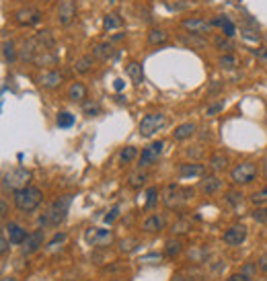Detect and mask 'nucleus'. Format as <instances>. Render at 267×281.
Here are the masks:
<instances>
[{"mask_svg": "<svg viewBox=\"0 0 267 281\" xmlns=\"http://www.w3.org/2000/svg\"><path fill=\"white\" fill-rule=\"evenodd\" d=\"M68 99L70 101H74V103H84L86 99H88V90H86V86L82 84V82H72L70 86H68Z\"/></svg>", "mask_w": 267, "mask_h": 281, "instance_id": "dca6fc26", "label": "nucleus"}, {"mask_svg": "<svg viewBox=\"0 0 267 281\" xmlns=\"http://www.w3.org/2000/svg\"><path fill=\"white\" fill-rule=\"evenodd\" d=\"M56 15H58V23L68 27L76 19V3L74 0H60V3H58Z\"/></svg>", "mask_w": 267, "mask_h": 281, "instance_id": "f8f14e48", "label": "nucleus"}, {"mask_svg": "<svg viewBox=\"0 0 267 281\" xmlns=\"http://www.w3.org/2000/svg\"><path fill=\"white\" fill-rule=\"evenodd\" d=\"M189 197H193V189H181L179 185H169L163 193V203L167 209L181 207Z\"/></svg>", "mask_w": 267, "mask_h": 281, "instance_id": "7ed1b4c3", "label": "nucleus"}, {"mask_svg": "<svg viewBox=\"0 0 267 281\" xmlns=\"http://www.w3.org/2000/svg\"><path fill=\"white\" fill-rule=\"evenodd\" d=\"M82 111H84L88 117H95V115H99L101 107H99V103H93V101H84V103H82Z\"/></svg>", "mask_w": 267, "mask_h": 281, "instance_id": "c9c22d12", "label": "nucleus"}, {"mask_svg": "<svg viewBox=\"0 0 267 281\" xmlns=\"http://www.w3.org/2000/svg\"><path fill=\"white\" fill-rule=\"evenodd\" d=\"M224 109V103H216V105H210V107H207V115H210V117H214V115H218L220 111Z\"/></svg>", "mask_w": 267, "mask_h": 281, "instance_id": "79ce46f5", "label": "nucleus"}, {"mask_svg": "<svg viewBox=\"0 0 267 281\" xmlns=\"http://www.w3.org/2000/svg\"><path fill=\"white\" fill-rule=\"evenodd\" d=\"M169 41V33H167V31L165 29H150V31H148V43H150V45H165Z\"/></svg>", "mask_w": 267, "mask_h": 281, "instance_id": "5701e85b", "label": "nucleus"}, {"mask_svg": "<svg viewBox=\"0 0 267 281\" xmlns=\"http://www.w3.org/2000/svg\"><path fill=\"white\" fill-rule=\"evenodd\" d=\"M115 90H124V80H115Z\"/></svg>", "mask_w": 267, "mask_h": 281, "instance_id": "603ef678", "label": "nucleus"}, {"mask_svg": "<svg viewBox=\"0 0 267 281\" xmlns=\"http://www.w3.org/2000/svg\"><path fill=\"white\" fill-rule=\"evenodd\" d=\"M203 173V164L199 162H191V164H181L179 166V175L183 179H189V177H199Z\"/></svg>", "mask_w": 267, "mask_h": 281, "instance_id": "b1692460", "label": "nucleus"}, {"mask_svg": "<svg viewBox=\"0 0 267 281\" xmlns=\"http://www.w3.org/2000/svg\"><path fill=\"white\" fill-rule=\"evenodd\" d=\"M13 201H15V207L23 213H31L35 211L39 205H41V199H43V193L41 189H37V187H31V185H27L23 187V189L19 191H13Z\"/></svg>", "mask_w": 267, "mask_h": 281, "instance_id": "f03ea898", "label": "nucleus"}, {"mask_svg": "<svg viewBox=\"0 0 267 281\" xmlns=\"http://www.w3.org/2000/svg\"><path fill=\"white\" fill-rule=\"evenodd\" d=\"M66 238H68V236H66V232H56V236H54V238L47 242V246H49V248H56L58 244H62Z\"/></svg>", "mask_w": 267, "mask_h": 281, "instance_id": "4c0bfd02", "label": "nucleus"}, {"mask_svg": "<svg viewBox=\"0 0 267 281\" xmlns=\"http://www.w3.org/2000/svg\"><path fill=\"white\" fill-rule=\"evenodd\" d=\"M241 273H245L247 277H251V279H253V277H255V273H257V267H255L253 263H247V265L243 267V271H241Z\"/></svg>", "mask_w": 267, "mask_h": 281, "instance_id": "37998d69", "label": "nucleus"}, {"mask_svg": "<svg viewBox=\"0 0 267 281\" xmlns=\"http://www.w3.org/2000/svg\"><path fill=\"white\" fill-rule=\"evenodd\" d=\"M167 126V115L165 113H148L146 117H142L138 132L142 138H152L158 130H163Z\"/></svg>", "mask_w": 267, "mask_h": 281, "instance_id": "20e7f679", "label": "nucleus"}, {"mask_svg": "<svg viewBox=\"0 0 267 281\" xmlns=\"http://www.w3.org/2000/svg\"><path fill=\"white\" fill-rule=\"evenodd\" d=\"M95 55H82V58H78L76 62H74V72L76 74H88L93 70V66H95Z\"/></svg>", "mask_w": 267, "mask_h": 281, "instance_id": "6ab92c4d", "label": "nucleus"}, {"mask_svg": "<svg viewBox=\"0 0 267 281\" xmlns=\"http://www.w3.org/2000/svg\"><path fill=\"white\" fill-rule=\"evenodd\" d=\"M113 281H120V279H113Z\"/></svg>", "mask_w": 267, "mask_h": 281, "instance_id": "6e6d98bb", "label": "nucleus"}, {"mask_svg": "<svg viewBox=\"0 0 267 281\" xmlns=\"http://www.w3.org/2000/svg\"><path fill=\"white\" fill-rule=\"evenodd\" d=\"M253 203H257V205H261V203H267V189H261V191H257L253 197Z\"/></svg>", "mask_w": 267, "mask_h": 281, "instance_id": "58836bf2", "label": "nucleus"}, {"mask_svg": "<svg viewBox=\"0 0 267 281\" xmlns=\"http://www.w3.org/2000/svg\"><path fill=\"white\" fill-rule=\"evenodd\" d=\"M255 177H257V164L253 162H241L230 173V179L234 185H249L255 181Z\"/></svg>", "mask_w": 267, "mask_h": 281, "instance_id": "423d86ee", "label": "nucleus"}, {"mask_svg": "<svg viewBox=\"0 0 267 281\" xmlns=\"http://www.w3.org/2000/svg\"><path fill=\"white\" fill-rule=\"evenodd\" d=\"M222 35H226V37H234L236 35V27H234V23L230 21V19H226V17H222Z\"/></svg>", "mask_w": 267, "mask_h": 281, "instance_id": "473e14b6", "label": "nucleus"}, {"mask_svg": "<svg viewBox=\"0 0 267 281\" xmlns=\"http://www.w3.org/2000/svg\"><path fill=\"white\" fill-rule=\"evenodd\" d=\"M183 251V244L179 242V240H169L167 242V248H165V253H167V257H177V255H179Z\"/></svg>", "mask_w": 267, "mask_h": 281, "instance_id": "7c9ffc66", "label": "nucleus"}, {"mask_svg": "<svg viewBox=\"0 0 267 281\" xmlns=\"http://www.w3.org/2000/svg\"><path fill=\"white\" fill-rule=\"evenodd\" d=\"M5 232H7V236H9V240H11V244H15V246H23V242L27 240V230L25 228H21L19 224H15V222H9V224H5Z\"/></svg>", "mask_w": 267, "mask_h": 281, "instance_id": "2eb2a0df", "label": "nucleus"}, {"mask_svg": "<svg viewBox=\"0 0 267 281\" xmlns=\"http://www.w3.org/2000/svg\"><path fill=\"white\" fill-rule=\"evenodd\" d=\"M163 150H165V142H152L150 146H146L144 150H142V154H140V158H138V166L142 168V166H152L158 158H161V154H163Z\"/></svg>", "mask_w": 267, "mask_h": 281, "instance_id": "0eeeda50", "label": "nucleus"}, {"mask_svg": "<svg viewBox=\"0 0 267 281\" xmlns=\"http://www.w3.org/2000/svg\"><path fill=\"white\" fill-rule=\"evenodd\" d=\"M29 181H31V173H29L27 168H13L5 175L3 185H5V189L19 191V189H23V187L29 185Z\"/></svg>", "mask_w": 267, "mask_h": 281, "instance_id": "39448f33", "label": "nucleus"}, {"mask_svg": "<svg viewBox=\"0 0 267 281\" xmlns=\"http://www.w3.org/2000/svg\"><path fill=\"white\" fill-rule=\"evenodd\" d=\"M7 251H9V236L7 232H3V236H0V253L7 255Z\"/></svg>", "mask_w": 267, "mask_h": 281, "instance_id": "a19ab883", "label": "nucleus"}, {"mask_svg": "<svg viewBox=\"0 0 267 281\" xmlns=\"http://www.w3.org/2000/svg\"><path fill=\"white\" fill-rule=\"evenodd\" d=\"M259 269H261L263 273H267V255H263V257L259 259Z\"/></svg>", "mask_w": 267, "mask_h": 281, "instance_id": "de8ad7c7", "label": "nucleus"}, {"mask_svg": "<svg viewBox=\"0 0 267 281\" xmlns=\"http://www.w3.org/2000/svg\"><path fill=\"white\" fill-rule=\"evenodd\" d=\"M41 21V13L33 7H23L15 13V23L21 25V27H33Z\"/></svg>", "mask_w": 267, "mask_h": 281, "instance_id": "9b49d317", "label": "nucleus"}, {"mask_svg": "<svg viewBox=\"0 0 267 281\" xmlns=\"http://www.w3.org/2000/svg\"><path fill=\"white\" fill-rule=\"evenodd\" d=\"M239 199H243V195H239V193H228V201L230 203L236 205V201H239Z\"/></svg>", "mask_w": 267, "mask_h": 281, "instance_id": "09e8293b", "label": "nucleus"}, {"mask_svg": "<svg viewBox=\"0 0 267 281\" xmlns=\"http://www.w3.org/2000/svg\"><path fill=\"white\" fill-rule=\"evenodd\" d=\"M72 197L74 195H62V197H58L43 211V215L39 217V226L41 228H58V226H60L66 220V215H68V209L72 205Z\"/></svg>", "mask_w": 267, "mask_h": 281, "instance_id": "f257e3e1", "label": "nucleus"}, {"mask_svg": "<svg viewBox=\"0 0 267 281\" xmlns=\"http://www.w3.org/2000/svg\"><path fill=\"white\" fill-rule=\"evenodd\" d=\"M247 240V226L243 224H234L224 232V242L230 246H239Z\"/></svg>", "mask_w": 267, "mask_h": 281, "instance_id": "ddd939ff", "label": "nucleus"}, {"mask_svg": "<svg viewBox=\"0 0 267 281\" xmlns=\"http://www.w3.org/2000/svg\"><path fill=\"white\" fill-rule=\"evenodd\" d=\"M255 53H257V58L263 62V64H267V47H259Z\"/></svg>", "mask_w": 267, "mask_h": 281, "instance_id": "49530a36", "label": "nucleus"}, {"mask_svg": "<svg viewBox=\"0 0 267 281\" xmlns=\"http://www.w3.org/2000/svg\"><path fill=\"white\" fill-rule=\"evenodd\" d=\"M265 211H267V207H265Z\"/></svg>", "mask_w": 267, "mask_h": 281, "instance_id": "4d7b16f0", "label": "nucleus"}, {"mask_svg": "<svg viewBox=\"0 0 267 281\" xmlns=\"http://www.w3.org/2000/svg\"><path fill=\"white\" fill-rule=\"evenodd\" d=\"M226 164H228V160H226L224 154H214L212 158H210V166H212L214 171H224Z\"/></svg>", "mask_w": 267, "mask_h": 281, "instance_id": "2f4dec72", "label": "nucleus"}, {"mask_svg": "<svg viewBox=\"0 0 267 281\" xmlns=\"http://www.w3.org/2000/svg\"><path fill=\"white\" fill-rule=\"evenodd\" d=\"M56 123H58V128L68 130V128H72V126H74V115H72V113H68V111H62V113H58Z\"/></svg>", "mask_w": 267, "mask_h": 281, "instance_id": "cd10ccee", "label": "nucleus"}, {"mask_svg": "<svg viewBox=\"0 0 267 281\" xmlns=\"http://www.w3.org/2000/svg\"><path fill=\"white\" fill-rule=\"evenodd\" d=\"M163 228H165V217L163 215H156V213L154 215H148L146 220H144V224H142V230L144 232H150V234L152 232H161Z\"/></svg>", "mask_w": 267, "mask_h": 281, "instance_id": "a211bd4d", "label": "nucleus"}, {"mask_svg": "<svg viewBox=\"0 0 267 281\" xmlns=\"http://www.w3.org/2000/svg\"><path fill=\"white\" fill-rule=\"evenodd\" d=\"M136 158H138V148H134V146H126V148H122V152H120V162H122V164L134 162Z\"/></svg>", "mask_w": 267, "mask_h": 281, "instance_id": "bb28decb", "label": "nucleus"}, {"mask_svg": "<svg viewBox=\"0 0 267 281\" xmlns=\"http://www.w3.org/2000/svg\"><path fill=\"white\" fill-rule=\"evenodd\" d=\"M126 74L136 86H140L144 82V70H142V66L138 64V62H130V64L126 66Z\"/></svg>", "mask_w": 267, "mask_h": 281, "instance_id": "aec40b11", "label": "nucleus"}, {"mask_svg": "<svg viewBox=\"0 0 267 281\" xmlns=\"http://www.w3.org/2000/svg\"><path fill=\"white\" fill-rule=\"evenodd\" d=\"M185 228H187V222H179L177 226H173V232H175V230H177V232H187Z\"/></svg>", "mask_w": 267, "mask_h": 281, "instance_id": "8fccbe9b", "label": "nucleus"}, {"mask_svg": "<svg viewBox=\"0 0 267 281\" xmlns=\"http://www.w3.org/2000/svg\"><path fill=\"white\" fill-rule=\"evenodd\" d=\"M3 58H5V62H9V64H13V62L17 60V45L11 39L3 41Z\"/></svg>", "mask_w": 267, "mask_h": 281, "instance_id": "a878e982", "label": "nucleus"}, {"mask_svg": "<svg viewBox=\"0 0 267 281\" xmlns=\"http://www.w3.org/2000/svg\"><path fill=\"white\" fill-rule=\"evenodd\" d=\"M214 47L220 49V51H224V53H230L234 45H232L230 37H226V35H218V37H214Z\"/></svg>", "mask_w": 267, "mask_h": 281, "instance_id": "c756f323", "label": "nucleus"}, {"mask_svg": "<svg viewBox=\"0 0 267 281\" xmlns=\"http://www.w3.org/2000/svg\"><path fill=\"white\" fill-rule=\"evenodd\" d=\"M3 281H17V279H15V277H5Z\"/></svg>", "mask_w": 267, "mask_h": 281, "instance_id": "5fc2aeb1", "label": "nucleus"}, {"mask_svg": "<svg viewBox=\"0 0 267 281\" xmlns=\"http://www.w3.org/2000/svg\"><path fill=\"white\" fill-rule=\"evenodd\" d=\"M199 189H201V193H205V195H212V193H216V191L222 189V181H220L216 175L203 177L201 183H199Z\"/></svg>", "mask_w": 267, "mask_h": 281, "instance_id": "f3484780", "label": "nucleus"}, {"mask_svg": "<svg viewBox=\"0 0 267 281\" xmlns=\"http://www.w3.org/2000/svg\"><path fill=\"white\" fill-rule=\"evenodd\" d=\"M117 215H120V205H115V207L105 215V222H107V224H113V222L117 220Z\"/></svg>", "mask_w": 267, "mask_h": 281, "instance_id": "ea45409f", "label": "nucleus"}, {"mask_svg": "<svg viewBox=\"0 0 267 281\" xmlns=\"http://www.w3.org/2000/svg\"><path fill=\"white\" fill-rule=\"evenodd\" d=\"M195 123H181V126H177L175 128V132H173V138L177 140V142H183V140H187V138H191L193 134H195Z\"/></svg>", "mask_w": 267, "mask_h": 281, "instance_id": "412c9836", "label": "nucleus"}, {"mask_svg": "<svg viewBox=\"0 0 267 281\" xmlns=\"http://www.w3.org/2000/svg\"><path fill=\"white\" fill-rule=\"evenodd\" d=\"M173 281H189V279H185V277H175Z\"/></svg>", "mask_w": 267, "mask_h": 281, "instance_id": "864d4df0", "label": "nucleus"}, {"mask_svg": "<svg viewBox=\"0 0 267 281\" xmlns=\"http://www.w3.org/2000/svg\"><path fill=\"white\" fill-rule=\"evenodd\" d=\"M146 181H148V175L142 173V168H140V171H136V173H132L128 177V187H132V189H140V187H144Z\"/></svg>", "mask_w": 267, "mask_h": 281, "instance_id": "393cba45", "label": "nucleus"}, {"mask_svg": "<svg viewBox=\"0 0 267 281\" xmlns=\"http://www.w3.org/2000/svg\"><path fill=\"white\" fill-rule=\"evenodd\" d=\"M84 238L91 246H109L113 242V232L105 228H88L84 232Z\"/></svg>", "mask_w": 267, "mask_h": 281, "instance_id": "6e6552de", "label": "nucleus"}, {"mask_svg": "<svg viewBox=\"0 0 267 281\" xmlns=\"http://www.w3.org/2000/svg\"><path fill=\"white\" fill-rule=\"evenodd\" d=\"M117 27H122V21L117 19V15H107L103 19V29L105 31H111V29H117Z\"/></svg>", "mask_w": 267, "mask_h": 281, "instance_id": "f704fd0d", "label": "nucleus"}, {"mask_svg": "<svg viewBox=\"0 0 267 281\" xmlns=\"http://www.w3.org/2000/svg\"><path fill=\"white\" fill-rule=\"evenodd\" d=\"M43 242H45V232H43V228H41V230H35V232H29V236H27V240L23 242V248H21L23 257H29V255L37 253L39 248L43 246Z\"/></svg>", "mask_w": 267, "mask_h": 281, "instance_id": "9d476101", "label": "nucleus"}, {"mask_svg": "<svg viewBox=\"0 0 267 281\" xmlns=\"http://www.w3.org/2000/svg\"><path fill=\"white\" fill-rule=\"evenodd\" d=\"M183 29L187 31V33H191V35H197V37H203V35H207L212 31V23H207L205 19H199V17H191V19H185L183 23Z\"/></svg>", "mask_w": 267, "mask_h": 281, "instance_id": "1a4fd4ad", "label": "nucleus"}, {"mask_svg": "<svg viewBox=\"0 0 267 281\" xmlns=\"http://www.w3.org/2000/svg\"><path fill=\"white\" fill-rule=\"evenodd\" d=\"M253 217L257 222H267V211L265 209H255L253 211Z\"/></svg>", "mask_w": 267, "mask_h": 281, "instance_id": "c03bdc74", "label": "nucleus"}, {"mask_svg": "<svg viewBox=\"0 0 267 281\" xmlns=\"http://www.w3.org/2000/svg\"><path fill=\"white\" fill-rule=\"evenodd\" d=\"M93 55H95L97 60H109V58L115 55V49H113V45H111L109 41L97 43V45H93Z\"/></svg>", "mask_w": 267, "mask_h": 281, "instance_id": "4be33fe9", "label": "nucleus"}, {"mask_svg": "<svg viewBox=\"0 0 267 281\" xmlns=\"http://www.w3.org/2000/svg\"><path fill=\"white\" fill-rule=\"evenodd\" d=\"M62 82H64V76H62V72H58V70H45L37 78V84L41 88H45V90H54V88L60 86Z\"/></svg>", "mask_w": 267, "mask_h": 281, "instance_id": "4468645a", "label": "nucleus"}, {"mask_svg": "<svg viewBox=\"0 0 267 281\" xmlns=\"http://www.w3.org/2000/svg\"><path fill=\"white\" fill-rule=\"evenodd\" d=\"M228 281H253L251 277H247L245 273H234V275H230L228 277Z\"/></svg>", "mask_w": 267, "mask_h": 281, "instance_id": "a18cd8bd", "label": "nucleus"}, {"mask_svg": "<svg viewBox=\"0 0 267 281\" xmlns=\"http://www.w3.org/2000/svg\"><path fill=\"white\" fill-rule=\"evenodd\" d=\"M138 263H140V265H161V263H163V255H156V253L146 255V257H142Z\"/></svg>", "mask_w": 267, "mask_h": 281, "instance_id": "e433bc0d", "label": "nucleus"}, {"mask_svg": "<svg viewBox=\"0 0 267 281\" xmlns=\"http://www.w3.org/2000/svg\"><path fill=\"white\" fill-rule=\"evenodd\" d=\"M218 66H220V68H226V70H232V68L239 66V58L232 55V53H224V55H220V60H218Z\"/></svg>", "mask_w": 267, "mask_h": 281, "instance_id": "c85d7f7f", "label": "nucleus"}, {"mask_svg": "<svg viewBox=\"0 0 267 281\" xmlns=\"http://www.w3.org/2000/svg\"><path fill=\"white\" fill-rule=\"evenodd\" d=\"M156 201H158V189L156 187H150L146 193V209H152L156 205Z\"/></svg>", "mask_w": 267, "mask_h": 281, "instance_id": "72a5a7b5", "label": "nucleus"}, {"mask_svg": "<svg viewBox=\"0 0 267 281\" xmlns=\"http://www.w3.org/2000/svg\"><path fill=\"white\" fill-rule=\"evenodd\" d=\"M261 168H263V177L267 179V156L263 158V162H261Z\"/></svg>", "mask_w": 267, "mask_h": 281, "instance_id": "3c124183", "label": "nucleus"}]
</instances>
